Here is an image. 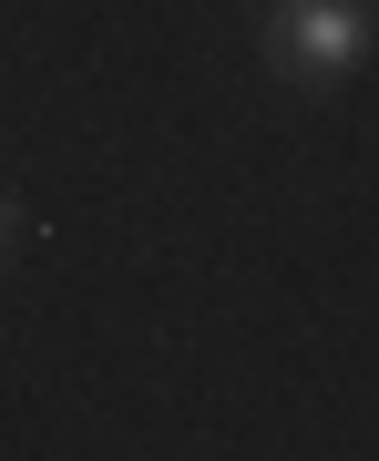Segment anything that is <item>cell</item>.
I'll use <instances>...</instances> for the list:
<instances>
[{
  "mask_svg": "<svg viewBox=\"0 0 379 461\" xmlns=\"http://www.w3.org/2000/svg\"><path fill=\"white\" fill-rule=\"evenodd\" d=\"M266 72L277 83H338V72H359V51H369V11L359 0H266Z\"/></svg>",
  "mask_w": 379,
  "mask_h": 461,
  "instance_id": "cell-1",
  "label": "cell"
},
{
  "mask_svg": "<svg viewBox=\"0 0 379 461\" xmlns=\"http://www.w3.org/2000/svg\"><path fill=\"white\" fill-rule=\"evenodd\" d=\"M11 236H21V195H0V247H11Z\"/></svg>",
  "mask_w": 379,
  "mask_h": 461,
  "instance_id": "cell-2",
  "label": "cell"
}]
</instances>
